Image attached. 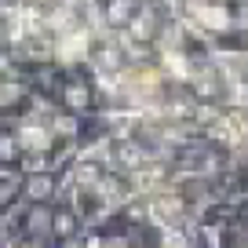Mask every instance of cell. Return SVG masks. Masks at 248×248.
Wrapping results in <instances>:
<instances>
[{
	"mask_svg": "<svg viewBox=\"0 0 248 248\" xmlns=\"http://www.w3.org/2000/svg\"><path fill=\"white\" fill-rule=\"evenodd\" d=\"M15 226L22 230V237H30V241H47L51 237V204L47 201H26L22 216L15 219Z\"/></svg>",
	"mask_w": 248,
	"mask_h": 248,
	"instance_id": "obj_1",
	"label": "cell"
},
{
	"mask_svg": "<svg viewBox=\"0 0 248 248\" xmlns=\"http://www.w3.org/2000/svg\"><path fill=\"white\" fill-rule=\"evenodd\" d=\"M59 102L70 109V113L84 117L88 109L95 106V88L88 84L84 77H66V80H59Z\"/></svg>",
	"mask_w": 248,
	"mask_h": 248,
	"instance_id": "obj_2",
	"label": "cell"
},
{
	"mask_svg": "<svg viewBox=\"0 0 248 248\" xmlns=\"http://www.w3.org/2000/svg\"><path fill=\"white\" fill-rule=\"evenodd\" d=\"M186 84H190L194 99H201V102H212V99H219V95H223V77H219L216 66H190Z\"/></svg>",
	"mask_w": 248,
	"mask_h": 248,
	"instance_id": "obj_3",
	"label": "cell"
},
{
	"mask_svg": "<svg viewBox=\"0 0 248 248\" xmlns=\"http://www.w3.org/2000/svg\"><path fill=\"white\" fill-rule=\"evenodd\" d=\"M124 30H128V37H132L135 44H150V40L161 37L164 26H157V15H154L150 8H135V11H132V18L124 22Z\"/></svg>",
	"mask_w": 248,
	"mask_h": 248,
	"instance_id": "obj_4",
	"label": "cell"
},
{
	"mask_svg": "<svg viewBox=\"0 0 248 248\" xmlns=\"http://www.w3.org/2000/svg\"><path fill=\"white\" fill-rule=\"evenodd\" d=\"M18 142H22V154H47L55 142V132L40 128V124H22L18 128Z\"/></svg>",
	"mask_w": 248,
	"mask_h": 248,
	"instance_id": "obj_5",
	"label": "cell"
},
{
	"mask_svg": "<svg viewBox=\"0 0 248 248\" xmlns=\"http://www.w3.org/2000/svg\"><path fill=\"white\" fill-rule=\"evenodd\" d=\"M80 230V216L70 208V204H59L51 208V237L55 241H73Z\"/></svg>",
	"mask_w": 248,
	"mask_h": 248,
	"instance_id": "obj_6",
	"label": "cell"
},
{
	"mask_svg": "<svg viewBox=\"0 0 248 248\" xmlns=\"http://www.w3.org/2000/svg\"><path fill=\"white\" fill-rule=\"evenodd\" d=\"M55 186H59V179L51 175V171H30L26 175V201H51L55 197Z\"/></svg>",
	"mask_w": 248,
	"mask_h": 248,
	"instance_id": "obj_7",
	"label": "cell"
},
{
	"mask_svg": "<svg viewBox=\"0 0 248 248\" xmlns=\"http://www.w3.org/2000/svg\"><path fill=\"white\" fill-rule=\"evenodd\" d=\"M22 161V142L15 128H0V168H15Z\"/></svg>",
	"mask_w": 248,
	"mask_h": 248,
	"instance_id": "obj_8",
	"label": "cell"
},
{
	"mask_svg": "<svg viewBox=\"0 0 248 248\" xmlns=\"http://www.w3.org/2000/svg\"><path fill=\"white\" fill-rule=\"evenodd\" d=\"M92 55H95V66H99L102 73H121L124 70V55H121V47H113V44H99Z\"/></svg>",
	"mask_w": 248,
	"mask_h": 248,
	"instance_id": "obj_9",
	"label": "cell"
},
{
	"mask_svg": "<svg viewBox=\"0 0 248 248\" xmlns=\"http://www.w3.org/2000/svg\"><path fill=\"white\" fill-rule=\"evenodd\" d=\"M135 8H139L135 0H106V11H102V18H106L113 30H124V22L132 18Z\"/></svg>",
	"mask_w": 248,
	"mask_h": 248,
	"instance_id": "obj_10",
	"label": "cell"
},
{
	"mask_svg": "<svg viewBox=\"0 0 248 248\" xmlns=\"http://www.w3.org/2000/svg\"><path fill=\"white\" fill-rule=\"evenodd\" d=\"M70 179H73L77 190H95V183L102 179V171H99V164H95V161H80L77 168L70 171Z\"/></svg>",
	"mask_w": 248,
	"mask_h": 248,
	"instance_id": "obj_11",
	"label": "cell"
},
{
	"mask_svg": "<svg viewBox=\"0 0 248 248\" xmlns=\"http://www.w3.org/2000/svg\"><path fill=\"white\" fill-rule=\"evenodd\" d=\"M150 212H154V219H161V223H175V219L183 216V201H179V197H157V201L150 204Z\"/></svg>",
	"mask_w": 248,
	"mask_h": 248,
	"instance_id": "obj_12",
	"label": "cell"
},
{
	"mask_svg": "<svg viewBox=\"0 0 248 248\" xmlns=\"http://www.w3.org/2000/svg\"><path fill=\"white\" fill-rule=\"evenodd\" d=\"M117 161L124 164V171H139L142 164H146V154H142L139 146H132V142H117Z\"/></svg>",
	"mask_w": 248,
	"mask_h": 248,
	"instance_id": "obj_13",
	"label": "cell"
},
{
	"mask_svg": "<svg viewBox=\"0 0 248 248\" xmlns=\"http://www.w3.org/2000/svg\"><path fill=\"white\" fill-rule=\"evenodd\" d=\"M11 44H15V40H11V22L0 15V51H8Z\"/></svg>",
	"mask_w": 248,
	"mask_h": 248,
	"instance_id": "obj_14",
	"label": "cell"
}]
</instances>
